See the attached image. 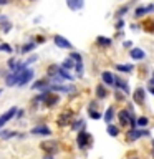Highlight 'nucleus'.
I'll return each mask as SVG.
<instances>
[{
	"instance_id": "f257e3e1",
	"label": "nucleus",
	"mask_w": 154,
	"mask_h": 159,
	"mask_svg": "<svg viewBox=\"0 0 154 159\" xmlns=\"http://www.w3.org/2000/svg\"><path fill=\"white\" fill-rule=\"evenodd\" d=\"M32 78H33V70L32 68H25L23 71H20L17 75V84L18 86H23V84H27Z\"/></svg>"
},
{
	"instance_id": "f03ea898",
	"label": "nucleus",
	"mask_w": 154,
	"mask_h": 159,
	"mask_svg": "<svg viewBox=\"0 0 154 159\" xmlns=\"http://www.w3.org/2000/svg\"><path fill=\"white\" fill-rule=\"evenodd\" d=\"M76 141H78V146L81 149L91 146V136H89V133H86V131H79Z\"/></svg>"
},
{
	"instance_id": "7ed1b4c3",
	"label": "nucleus",
	"mask_w": 154,
	"mask_h": 159,
	"mask_svg": "<svg viewBox=\"0 0 154 159\" xmlns=\"http://www.w3.org/2000/svg\"><path fill=\"white\" fill-rule=\"evenodd\" d=\"M141 136H149V131H146V129H131V131L128 133V139H129V141L139 139Z\"/></svg>"
},
{
	"instance_id": "20e7f679",
	"label": "nucleus",
	"mask_w": 154,
	"mask_h": 159,
	"mask_svg": "<svg viewBox=\"0 0 154 159\" xmlns=\"http://www.w3.org/2000/svg\"><path fill=\"white\" fill-rule=\"evenodd\" d=\"M57 146H58V144H57V143H53V141L42 143V149H43V151L47 152V154H50V156H53V154L57 152V149H58Z\"/></svg>"
},
{
	"instance_id": "39448f33",
	"label": "nucleus",
	"mask_w": 154,
	"mask_h": 159,
	"mask_svg": "<svg viewBox=\"0 0 154 159\" xmlns=\"http://www.w3.org/2000/svg\"><path fill=\"white\" fill-rule=\"evenodd\" d=\"M32 134H37V136H50L52 134V131H50V128H47V126H37V128H33L32 131H30Z\"/></svg>"
},
{
	"instance_id": "423d86ee",
	"label": "nucleus",
	"mask_w": 154,
	"mask_h": 159,
	"mask_svg": "<svg viewBox=\"0 0 154 159\" xmlns=\"http://www.w3.org/2000/svg\"><path fill=\"white\" fill-rule=\"evenodd\" d=\"M53 40H55V45H57V47H60V48H71V43H70L66 38H63L61 35H57Z\"/></svg>"
},
{
	"instance_id": "0eeeda50",
	"label": "nucleus",
	"mask_w": 154,
	"mask_h": 159,
	"mask_svg": "<svg viewBox=\"0 0 154 159\" xmlns=\"http://www.w3.org/2000/svg\"><path fill=\"white\" fill-rule=\"evenodd\" d=\"M15 113H17V108H12V109H8V111L5 113L2 118H0V128H2V126H3V124L7 123V121H10V119H12V118L15 116Z\"/></svg>"
},
{
	"instance_id": "6e6552de",
	"label": "nucleus",
	"mask_w": 154,
	"mask_h": 159,
	"mask_svg": "<svg viewBox=\"0 0 154 159\" xmlns=\"http://www.w3.org/2000/svg\"><path fill=\"white\" fill-rule=\"evenodd\" d=\"M66 3L71 10H81L84 5V0H66Z\"/></svg>"
},
{
	"instance_id": "1a4fd4ad",
	"label": "nucleus",
	"mask_w": 154,
	"mask_h": 159,
	"mask_svg": "<svg viewBox=\"0 0 154 159\" xmlns=\"http://www.w3.org/2000/svg\"><path fill=\"white\" fill-rule=\"evenodd\" d=\"M50 89L52 91H65V93H70V91H75V88L73 86H61V84H53V86H50ZM48 89V91H50Z\"/></svg>"
},
{
	"instance_id": "9d476101",
	"label": "nucleus",
	"mask_w": 154,
	"mask_h": 159,
	"mask_svg": "<svg viewBox=\"0 0 154 159\" xmlns=\"http://www.w3.org/2000/svg\"><path fill=\"white\" fill-rule=\"evenodd\" d=\"M43 101H45V104H47V106H55V104L58 103V96H57V94L48 93V94H47V98H45Z\"/></svg>"
},
{
	"instance_id": "9b49d317",
	"label": "nucleus",
	"mask_w": 154,
	"mask_h": 159,
	"mask_svg": "<svg viewBox=\"0 0 154 159\" xmlns=\"http://www.w3.org/2000/svg\"><path fill=\"white\" fill-rule=\"evenodd\" d=\"M144 94H146V93H144V89L143 88H138L136 93H134V101H136L138 104H143L144 103Z\"/></svg>"
},
{
	"instance_id": "f8f14e48",
	"label": "nucleus",
	"mask_w": 154,
	"mask_h": 159,
	"mask_svg": "<svg viewBox=\"0 0 154 159\" xmlns=\"http://www.w3.org/2000/svg\"><path fill=\"white\" fill-rule=\"evenodd\" d=\"M131 57H133L134 60H143L144 57H146V53H144L141 48H133V50H131Z\"/></svg>"
},
{
	"instance_id": "ddd939ff",
	"label": "nucleus",
	"mask_w": 154,
	"mask_h": 159,
	"mask_svg": "<svg viewBox=\"0 0 154 159\" xmlns=\"http://www.w3.org/2000/svg\"><path fill=\"white\" fill-rule=\"evenodd\" d=\"M113 118H114V108H113V106H109V108L106 109V113H104V121H106L108 124H111Z\"/></svg>"
},
{
	"instance_id": "4468645a",
	"label": "nucleus",
	"mask_w": 154,
	"mask_h": 159,
	"mask_svg": "<svg viewBox=\"0 0 154 159\" xmlns=\"http://www.w3.org/2000/svg\"><path fill=\"white\" fill-rule=\"evenodd\" d=\"M101 78H103V81L106 84H113L114 83V76H113V73H109V71H103Z\"/></svg>"
},
{
	"instance_id": "2eb2a0df",
	"label": "nucleus",
	"mask_w": 154,
	"mask_h": 159,
	"mask_svg": "<svg viewBox=\"0 0 154 159\" xmlns=\"http://www.w3.org/2000/svg\"><path fill=\"white\" fill-rule=\"evenodd\" d=\"M113 84H116V86L119 89H124V91H128V83L124 81V80H119V78H114V83Z\"/></svg>"
},
{
	"instance_id": "dca6fc26",
	"label": "nucleus",
	"mask_w": 154,
	"mask_h": 159,
	"mask_svg": "<svg viewBox=\"0 0 154 159\" xmlns=\"http://www.w3.org/2000/svg\"><path fill=\"white\" fill-rule=\"evenodd\" d=\"M48 81L50 80H40V81H37V83H33V89H38V88H47L48 86Z\"/></svg>"
},
{
	"instance_id": "f3484780",
	"label": "nucleus",
	"mask_w": 154,
	"mask_h": 159,
	"mask_svg": "<svg viewBox=\"0 0 154 159\" xmlns=\"http://www.w3.org/2000/svg\"><path fill=\"white\" fill-rule=\"evenodd\" d=\"M7 86H13V84H17V75L15 73H12V75H8L7 76Z\"/></svg>"
},
{
	"instance_id": "a211bd4d",
	"label": "nucleus",
	"mask_w": 154,
	"mask_h": 159,
	"mask_svg": "<svg viewBox=\"0 0 154 159\" xmlns=\"http://www.w3.org/2000/svg\"><path fill=\"white\" fill-rule=\"evenodd\" d=\"M108 134H109V136H113V138H116L119 134V129L116 126H113V124H108Z\"/></svg>"
},
{
	"instance_id": "6ab92c4d",
	"label": "nucleus",
	"mask_w": 154,
	"mask_h": 159,
	"mask_svg": "<svg viewBox=\"0 0 154 159\" xmlns=\"http://www.w3.org/2000/svg\"><path fill=\"white\" fill-rule=\"evenodd\" d=\"M96 42L99 45H103V47H109L111 45V38H106V37H98L96 38Z\"/></svg>"
},
{
	"instance_id": "aec40b11",
	"label": "nucleus",
	"mask_w": 154,
	"mask_h": 159,
	"mask_svg": "<svg viewBox=\"0 0 154 159\" xmlns=\"http://www.w3.org/2000/svg\"><path fill=\"white\" fill-rule=\"evenodd\" d=\"M96 94H98V98H106V89H104L101 84H98L96 86Z\"/></svg>"
},
{
	"instance_id": "412c9836",
	"label": "nucleus",
	"mask_w": 154,
	"mask_h": 159,
	"mask_svg": "<svg viewBox=\"0 0 154 159\" xmlns=\"http://www.w3.org/2000/svg\"><path fill=\"white\" fill-rule=\"evenodd\" d=\"M144 13H147V8L146 7H139V8H136V12H134V17L139 18V17H143Z\"/></svg>"
},
{
	"instance_id": "4be33fe9",
	"label": "nucleus",
	"mask_w": 154,
	"mask_h": 159,
	"mask_svg": "<svg viewBox=\"0 0 154 159\" xmlns=\"http://www.w3.org/2000/svg\"><path fill=\"white\" fill-rule=\"evenodd\" d=\"M68 116H71V113H68V111H66V113H63L61 116H60V121H58V123L61 124V126H63V124H66V121H68Z\"/></svg>"
},
{
	"instance_id": "5701e85b",
	"label": "nucleus",
	"mask_w": 154,
	"mask_h": 159,
	"mask_svg": "<svg viewBox=\"0 0 154 159\" xmlns=\"http://www.w3.org/2000/svg\"><path fill=\"white\" fill-rule=\"evenodd\" d=\"M73 66H75V65H73V61H71L70 58H68V60H65L63 65H61V68H63V70H71Z\"/></svg>"
},
{
	"instance_id": "b1692460",
	"label": "nucleus",
	"mask_w": 154,
	"mask_h": 159,
	"mask_svg": "<svg viewBox=\"0 0 154 159\" xmlns=\"http://www.w3.org/2000/svg\"><path fill=\"white\" fill-rule=\"evenodd\" d=\"M70 60H75L76 63H81V55L76 53V52H73V53H70Z\"/></svg>"
},
{
	"instance_id": "393cba45",
	"label": "nucleus",
	"mask_w": 154,
	"mask_h": 159,
	"mask_svg": "<svg viewBox=\"0 0 154 159\" xmlns=\"http://www.w3.org/2000/svg\"><path fill=\"white\" fill-rule=\"evenodd\" d=\"M13 136H15L13 131H2L0 133V138L2 139H8V138H13Z\"/></svg>"
},
{
	"instance_id": "a878e982",
	"label": "nucleus",
	"mask_w": 154,
	"mask_h": 159,
	"mask_svg": "<svg viewBox=\"0 0 154 159\" xmlns=\"http://www.w3.org/2000/svg\"><path fill=\"white\" fill-rule=\"evenodd\" d=\"M119 71H133V66L131 65H118L116 66Z\"/></svg>"
},
{
	"instance_id": "bb28decb",
	"label": "nucleus",
	"mask_w": 154,
	"mask_h": 159,
	"mask_svg": "<svg viewBox=\"0 0 154 159\" xmlns=\"http://www.w3.org/2000/svg\"><path fill=\"white\" fill-rule=\"evenodd\" d=\"M136 124H138V126H147V118H144V116H141V118H138V121H136Z\"/></svg>"
},
{
	"instance_id": "cd10ccee",
	"label": "nucleus",
	"mask_w": 154,
	"mask_h": 159,
	"mask_svg": "<svg viewBox=\"0 0 154 159\" xmlns=\"http://www.w3.org/2000/svg\"><path fill=\"white\" fill-rule=\"evenodd\" d=\"M33 48H35V43H27V45L22 48V53H28L30 50H33Z\"/></svg>"
},
{
	"instance_id": "c85d7f7f",
	"label": "nucleus",
	"mask_w": 154,
	"mask_h": 159,
	"mask_svg": "<svg viewBox=\"0 0 154 159\" xmlns=\"http://www.w3.org/2000/svg\"><path fill=\"white\" fill-rule=\"evenodd\" d=\"M89 116H91L93 119H99V118H101V114H99L98 111H94V109H89Z\"/></svg>"
},
{
	"instance_id": "c756f323",
	"label": "nucleus",
	"mask_w": 154,
	"mask_h": 159,
	"mask_svg": "<svg viewBox=\"0 0 154 159\" xmlns=\"http://www.w3.org/2000/svg\"><path fill=\"white\" fill-rule=\"evenodd\" d=\"M75 68H76V71H78V76H81L83 75V63H76Z\"/></svg>"
},
{
	"instance_id": "7c9ffc66",
	"label": "nucleus",
	"mask_w": 154,
	"mask_h": 159,
	"mask_svg": "<svg viewBox=\"0 0 154 159\" xmlns=\"http://www.w3.org/2000/svg\"><path fill=\"white\" fill-rule=\"evenodd\" d=\"M0 50H3V52L12 53V48H10V45H0Z\"/></svg>"
},
{
	"instance_id": "2f4dec72",
	"label": "nucleus",
	"mask_w": 154,
	"mask_h": 159,
	"mask_svg": "<svg viewBox=\"0 0 154 159\" xmlns=\"http://www.w3.org/2000/svg\"><path fill=\"white\" fill-rule=\"evenodd\" d=\"M124 12H128V5H126V7H123V8H119L118 15H124Z\"/></svg>"
},
{
	"instance_id": "473e14b6",
	"label": "nucleus",
	"mask_w": 154,
	"mask_h": 159,
	"mask_svg": "<svg viewBox=\"0 0 154 159\" xmlns=\"http://www.w3.org/2000/svg\"><path fill=\"white\" fill-rule=\"evenodd\" d=\"M123 27H124V22H118V23H116V28H118V30L123 28Z\"/></svg>"
},
{
	"instance_id": "72a5a7b5",
	"label": "nucleus",
	"mask_w": 154,
	"mask_h": 159,
	"mask_svg": "<svg viewBox=\"0 0 154 159\" xmlns=\"http://www.w3.org/2000/svg\"><path fill=\"white\" fill-rule=\"evenodd\" d=\"M38 43H45V38L43 37H38Z\"/></svg>"
},
{
	"instance_id": "f704fd0d",
	"label": "nucleus",
	"mask_w": 154,
	"mask_h": 159,
	"mask_svg": "<svg viewBox=\"0 0 154 159\" xmlns=\"http://www.w3.org/2000/svg\"><path fill=\"white\" fill-rule=\"evenodd\" d=\"M43 159H53V156H50V154H47V156H43Z\"/></svg>"
},
{
	"instance_id": "c9c22d12",
	"label": "nucleus",
	"mask_w": 154,
	"mask_h": 159,
	"mask_svg": "<svg viewBox=\"0 0 154 159\" xmlns=\"http://www.w3.org/2000/svg\"><path fill=\"white\" fill-rule=\"evenodd\" d=\"M151 84H154V73H152V78H151V81H149Z\"/></svg>"
},
{
	"instance_id": "e433bc0d",
	"label": "nucleus",
	"mask_w": 154,
	"mask_h": 159,
	"mask_svg": "<svg viewBox=\"0 0 154 159\" xmlns=\"http://www.w3.org/2000/svg\"><path fill=\"white\" fill-rule=\"evenodd\" d=\"M149 91H151V93L154 94V88H152V86H149Z\"/></svg>"
},
{
	"instance_id": "4c0bfd02",
	"label": "nucleus",
	"mask_w": 154,
	"mask_h": 159,
	"mask_svg": "<svg viewBox=\"0 0 154 159\" xmlns=\"http://www.w3.org/2000/svg\"><path fill=\"white\" fill-rule=\"evenodd\" d=\"M152 156H154V141H152Z\"/></svg>"
},
{
	"instance_id": "58836bf2",
	"label": "nucleus",
	"mask_w": 154,
	"mask_h": 159,
	"mask_svg": "<svg viewBox=\"0 0 154 159\" xmlns=\"http://www.w3.org/2000/svg\"><path fill=\"white\" fill-rule=\"evenodd\" d=\"M0 93H2V91H0Z\"/></svg>"
}]
</instances>
